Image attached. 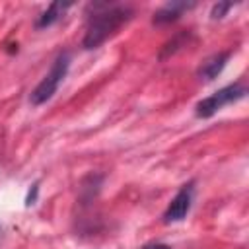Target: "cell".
Segmentation results:
<instances>
[{
  "label": "cell",
  "instance_id": "cell-5",
  "mask_svg": "<svg viewBox=\"0 0 249 249\" xmlns=\"http://www.w3.org/2000/svg\"><path fill=\"white\" fill-rule=\"evenodd\" d=\"M230 51H222V53H216L212 56H208L200 66H198V78L204 80V82H212L226 66L228 58H230Z\"/></svg>",
  "mask_w": 249,
  "mask_h": 249
},
{
  "label": "cell",
  "instance_id": "cell-9",
  "mask_svg": "<svg viewBox=\"0 0 249 249\" xmlns=\"http://www.w3.org/2000/svg\"><path fill=\"white\" fill-rule=\"evenodd\" d=\"M35 198H37V185H33V191H29V195H27V198H25V204H27V206L33 204Z\"/></svg>",
  "mask_w": 249,
  "mask_h": 249
},
{
  "label": "cell",
  "instance_id": "cell-10",
  "mask_svg": "<svg viewBox=\"0 0 249 249\" xmlns=\"http://www.w3.org/2000/svg\"><path fill=\"white\" fill-rule=\"evenodd\" d=\"M142 249H171V247L163 245V243H150V245H144Z\"/></svg>",
  "mask_w": 249,
  "mask_h": 249
},
{
  "label": "cell",
  "instance_id": "cell-6",
  "mask_svg": "<svg viewBox=\"0 0 249 249\" xmlns=\"http://www.w3.org/2000/svg\"><path fill=\"white\" fill-rule=\"evenodd\" d=\"M193 6H195V2H167V4H163V6L154 14L152 21H154V23H158V25H161V23H169V21H175L183 12L191 10Z\"/></svg>",
  "mask_w": 249,
  "mask_h": 249
},
{
  "label": "cell",
  "instance_id": "cell-3",
  "mask_svg": "<svg viewBox=\"0 0 249 249\" xmlns=\"http://www.w3.org/2000/svg\"><path fill=\"white\" fill-rule=\"evenodd\" d=\"M245 95H247L245 84H241V82L230 84V86L218 89L216 93L204 97L202 101H198V103H196V117L208 119V117H212L214 113H218L222 107H226V105H230V103H235V101L243 99Z\"/></svg>",
  "mask_w": 249,
  "mask_h": 249
},
{
  "label": "cell",
  "instance_id": "cell-2",
  "mask_svg": "<svg viewBox=\"0 0 249 249\" xmlns=\"http://www.w3.org/2000/svg\"><path fill=\"white\" fill-rule=\"evenodd\" d=\"M68 66H70V54H68V53H60V54L54 58L51 70L43 76V80H41V82L35 86V89L31 91V97H29L31 105H43V103H47V101L56 93L60 82L64 80V76H66V72H68Z\"/></svg>",
  "mask_w": 249,
  "mask_h": 249
},
{
  "label": "cell",
  "instance_id": "cell-7",
  "mask_svg": "<svg viewBox=\"0 0 249 249\" xmlns=\"http://www.w3.org/2000/svg\"><path fill=\"white\" fill-rule=\"evenodd\" d=\"M72 4L70 2H53V4H49V8L39 16V19H37V27H49V25H53L56 19H60V16L70 8Z\"/></svg>",
  "mask_w": 249,
  "mask_h": 249
},
{
  "label": "cell",
  "instance_id": "cell-1",
  "mask_svg": "<svg viewBox=\"0 0 249 249\" xmlns=\"http://www.w3.org/2000/svg\"><path fill=\"white\" fill-rule=\"evenodd\" d=\"M132 18V8L123 4H93V14L88 18L84 33V49H97L105 43L123 23Z\"/></svg>",
  "mask_w": 249,
  "mask_h": 249
},
{
  "label": "cell",
  "instance_id": "cell-4",
  "mask_svg": "<svg viewBox=\"0 0 249 249\" xmlns=\"http://www.w3.org/2000/svg\"><path fill=\"white\" fill-rule=\"evenodd\" d=\"M193 195H195L193 183L183 185V187L177 191V195L171 198V202L167 204V208H165V212H163V222H165V224L181 222V220L189 214V210H191Z\"/></svg>",
  "mask_w": 249,
  "mask_h": 249
},
{
  "label": "cell",
  "instance_id": "cell-8",
  "mask_svg": "<svg viewBox=\"0 0 249 249\" xmlns=\"http://www.w3.org/2000/svg\"><path fill=\"white\" fill-rule=\"evenodd\" d=\"M230 8H233V4L231 2H218V4H214V8H212V12H210V16H212V19H218V18H224V14L230 10Z\"/></svg>",
  "mask_w": 249,
  "mask_h": 249
}]
</instances>
